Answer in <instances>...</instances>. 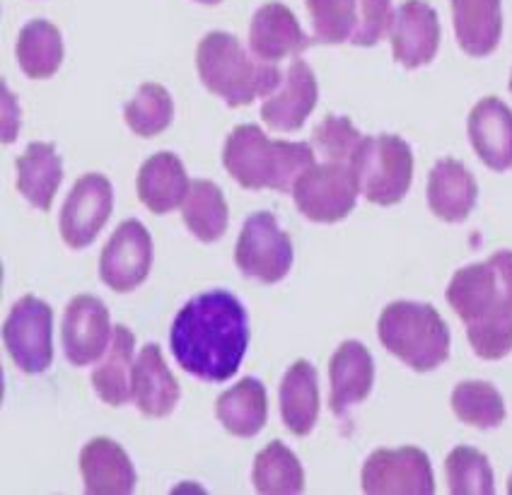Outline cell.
Returning <instances> with one entry per match:
<instances>
[{"label": "cell", "instance_id": "obj_1", "mask_svg": "<svg viewBox=\"0 0 512 495\" xmlns=\"http://www.w3.org/2000/svg\"><path fill=\"white\" fill-rule=\"evenodd\" d=\"M170 348L189 375L203 382H228L249 348L247 310L228 290L191 297L174 317Z\"/></svg>", "mask_w": 512, "mask_h": 495}, {"label": "cell", "instance_id": "obj_2", "mask_svg": "<svg viewBox=\"0 0 512 495\" xmlns=\"http://www.w3.org/2000/svg\"><path fill=\"white\" fill-rule=\"evenodd\" d=\"M447 302L467 324L479 358H505L512 351V252L459 269L447 285Z\"/></svg>", "mask_w": 512, "mask_h": 495}, {"label": "cell", "instance_id": "obj_3", "mask_svg": "<svg viewBox=\"0 0 512 495\" xmlns=\"http://www.w3.org/2000/svg\"><path fill=\"white\" fill-rule=\"evenodd\" d=\"M223 165L244 189L285 194L314 165V148L310 143L271 141L256 124H240L225 141Z\"/></svg>", "mask_w": 512, "mask_h": 495}, {"label": "cell", "instance_id": "obj_4", "mask_svg": "<svg viewBox=\"0 0 512 495\" xmlns=\"http://www.w3.org/2000/svg\"><path fill=\"white\" fill-rule=\"evenodd\" d=\"M196 68L201 83L223 97L228 107H244L256 97L273 95L283 83V73L276 63L252 58L240 39L228 32H211L196 49Z\"/></svg>", "mask_w": 512, "mask_h": 495}, {"label": "cell", "instance_id": "obj_5", "mask_svg": "<svg viewBox=\"0 0 512 495\" xmlns=\"http://www.w3.org/2000/svg\"><path fill=\"white\" fill-rule=\"evenodd\" d=\"M382 346L416 372L440 368L450 358V329L433 305L397 300L377 322Z\"/></svg>", "mask_w": 512, "mask_h": 495}, {"label": "cell", "instance_id": "obj_6", "mask_svg": "<svg viewBox=\"0 0 512 495\" xmlns=\"http://www.w3.org/2000/svg\"><path fill=\"white\" fill-rule=\"evenodd\" d=\"M360 179V191L370 203L394 206L409 194L413 179V153L404 138L382 133L365 136L353 157Z\"/></svg>", "mask_w": 512, "mask_h": 495}, {"label": "cell", "instance_id": "obj_7", "mask_svg": "<svg viewBox=\"0 0 512 495\" xmlns=\"http://www.w3.org/2000/svg\"><path fill=\"white\" fill-rule=\"evenodd\" d=\"M307 10L324 44L375 46L392 20V0H307Z\"/></svg>", "mask_w": 512, "mask_h": 495}, {"label": "cell", "instance_id": "obj_8", "mask_svg": "<svg viewBox=\"0 0 512 495\" xmlns=\"http://www.w3.org/2000/svg\"><path fill=\"white\" fill-rule=\"evenodd\" d=\"M360 179L348 162L327 160L312 165L293 186L298 211L314 223H339L356 208Z\"/></svg>", "mask_w": 512, "mask_h": 495}, {"label": "cell", "instance_id": "obj_9", "mask_svg": "<svg viewBox=\"0 0 512 495\" xmlns=\"http://www.w3.org/2000/svg\"><path fill=\"white\" fill-rule=\"evenodd\" d=\"M3 341L17 368L42 375L54 363V310L39 297L25 295L5 319Z\"/></svg>", "mask_w": 512, "mask_h": 495}, {"label": "cell", "instance_id": "obj_10", "mask_svg": "<svg viewBox=\"0 0 512 495\" xmlns=\"http://www.w3.org/2000/svg\"><path fill=\"white\" fill-rule=\"evenodd\" d=\"M293 242L278 227L273 213H254L242 225L235 247V264L244 276L261 283H278L293 269Z\"/></svg>", "mask_w": 512, "mask_h": 495}, {"label": "cell", "instance_id": "obj_11", "mask_svg": "<svg viewBox=\"0 0 512 495\" xmlns=\"http://www.w3.org/2000/svg\"><path fill=\"white\" fill-rule=\"evenodd\" d=\"M363 491L368 495H433L435 476L428 454L418 447L375 450L363 467Z\"/></svg>", "mask_w": 512, "mask_h": 495}, {"label": "cell", "instance_id": "obj_12", "mask_svg": "<svg viewBox=\"0 0 512 495\" xmlns=\"http://www.w3.org/2000/svg\"><path fill=\"white\" fill-rule=\"evenodd\" d=\"M153 266V240L141 220H124L100 256V276L114 293H131L145 283Z\"/></svg>", "mask_w": 512, "mask_h": 495}, {"label": "cell", "instance_id": "obj_13", "mask_svg": "<svg viewBox=\"0 0 512 495\" xmlns=\"http://www.w3.org/2000/svg\"><path fill=\"white\" fill-rule=\"evenodd\" d=\"M114 208V189L104 174H85L73 184L61 211V237L71 249L95 242Z\"/></svg>", "mask_w": 512, "mask_h": 495}, {"label": "cell", "instance_id": "obj_14", "mask_svg": "<svg viewBox=\"0 0 512 495\" xmlns=\"http://www.w3.org/2000/svg\"><path fill=\"white\" fill-rule=\"evenodd\" d=\"M63 351L75 368L100 360L112 343V322L107 305L95 295H78L68 302L61 324Z\"/></svg>", "mask_w": 512, "mask_h": 495}, {"label": "cell", "instance_id": "obj_15", "mask_svg": "<svg viewBox=\"0 0 512 495\" xmlns=\"http://www.w3.org/2000/svg\"><path fill=\"white\" fill-rule=\"evenodd\" d=\"M389 42L394 61L404 68L428 66L440 46L438 13L423 0H406L389 20Z\"/></svg>", "mask_w": 512, "mask_h": 495}, {"label": "cell", "instance_id": "obj_16", "mask_svg": "<svg viewBox=\"0 0 512 495\" xmlns=\"http://www.w3.org/2000/svg\"><path fill=\"white\" fill-rule=\"evenodd\" d=\"M319 87L314 71L305 61L290 63L281 87L264 102L261 119L273 131H300L307 116L317 107Z\"/></svg>", "mask_w": 512, "mask_h": 495}, {"label": "cell", "instance_id": "obj_17", "mask_svg": "<svg viewBox=\"0 0 512 495\" xmlns=\"http://www.w3.org/2000/svg\"><path fill=\"white\" fill-rule=\"evenodd\" d=\"M312 39L302 32L298 17L283 3H266L256 10L249 27L252 54L266 63H276L285 56H298Z\"/></svg>", "mask_w": 512, "mask_h": 495}, {"label": "cell", "instance_id": "obj_18", "mask_svg": "<svg viewBox=\"0 0 512 495\" xmlns=\"http://www.w3.org/2000/svg\"><path fill=\"white\" fill-rule=\"evenodd\" d=\"M469 141L493 172L512 170V109L498 97H486L469 114Z\"/></svg>", "mask_w": 512, "mask_h": 495}, {"label": "cell", "instance_id": "obj_19", "mask_svg": "<svg viewBox=\"0 0 512 495\" xmlns=\"http://www.w3.org/2000/svg\"><path fill=\"white\" fill-rule=\"evenodd\" d=\"M85 491L90 495H128L136 488V469L119 442L109 438L90 440L80 452Z\"/></svg>", "mask_w": 512, "mask_h": 495}, {"label": "cell", "instance_id": "obj_20", "mask_svg": "<svg viewBox=\"0 0 512 495\" xmlns=\"http://www.w3.org/2000/svg\"><path fill=\"white\" fill-rule=\"evenodd\" d=\"M329 380V406L336 416H343L348 406L368 399L375 384V363L368 348L360 341H343L331 355Z\"/></svg>", "mask_w": 512, "mask_h": 495}, {"label": "cell", "instance_id": "obj_21", "mask_svg": "<svg viewBox=\"0 0 512 495\" xmlns=\"http://www.w3.org/2000/svg\"><path fill=\"white\" fill-rule=\"evenodd\" d=\"M179 394H182V389H179L177 377L165 365L160 346L157 343L143 346L136 365H133V401L143 416H170L177 406Z\"/></svg>", "mask_w": 512, "mask_h": 495}, {"label": "cell", "instance_id": "obj_22", "mask_svg": "<svg viewBox=\"0 0 512 495\" xmlns=\"http://www.w3.org/2000/svg\"><path fill=\"white\" fill-rule=\"evenodd\" d=\"M479 186L459 160H440L428 177V206L447 223H462L476 208Z\"/></svg>", "mask_w": 512, "mask_h": 495}, {"label": "cell", "instance_id": "obj_23", "mask_svg": "<svg viewBox=\"0 0 512 495\" xmlns=\"http://www.w3.org/2000/svg\"><path fill=\"white\" fill-rule=\"evenodd\" d=\"M189 177L174 153H155L143 162L138 172V198L150 213L165 215L182 206L186 194H189Z\"/></svg>", "mask_w": 512, "mask_h": 495}, {"label": "cell", "instance_id": "obj_24", "mask_svg": "<svg viewBox=\"0 0 512 495\" xmlns=\"http://www.w3.org/2000/svg\"><path fill=\"white\" fill-rule=\"evenodd\" d=\"M455 34L464 54L484 58L496 51L503 34L500 0H450Z\"/></svg>", "mask_w": 512, "mask_h": 495}, {"label": "cell", "instance_id": "obj_25", "mask_svg": "<svg viewBox=\"0 0 512 495\" xmlns=\"http://www.w3.org/2000/svg\"><path fill=\"white\" fill-rule=\"evenodd\" d=\"M215 416L235 438H254L269 418L266 387L256 377H244L215 401Z\"/></svg>", "mask_w": 512, "mask_h": 495}, {"label": "cell", "instance_id": "obj_26", "mask_svg": "<svg viewBox=\"0 0 512 495\" xmlns=\"http://www.w3.org/2000/svg\"><path fill=\"white\" fill-rule=\"evenodd\" d=\"M17 191L39 211H49L63 182V160L51 143H32L15 160Z\"/></svg>", "mask_w": 512, "mask_h": 495}, {"label": "cell", "instance_id": "obj_27", "mask_svg": "<svg viewBox=\"0 0 512 495\" xmlns=\"http://www.w3.org/2000/svg\"><path fill=\"white\" fill-rule=\"evenodd\" d=\"M281 416L298 438L312 433L319 416V375L307 360H298L281 382Z\"/></svg>", "mask_w": 512, "mask_h": 495}, {"label": "cell", "instance_id": "obj_28", "mask_svg": "<svg viewBox=\"0 0 512 495\" xmlns=\"http://www.w3.org/2000/svg\"><path fill=\"white\" fill-rule=\"evenodd\" d=\"M133 346L136 336L124 324L114 326V339L104 363L92 372V387L104 404L124 406L133 396Z\"/></svg>", "mask_w": 512, "mask_h": 495}, {"label": "cell", "instance_id": "obj_29", "mask_svg": "<svg viewBox=\"0 0 512 495\" xmlns=\"http://www.w3.org/2000/svg\"><path fill=\"white\" fill-rule=\"evenodd\" d=\"M184 225L199 237L201 242H218L228 230V201L218 184L208 179H196L189 186L182 203Z\"/></svg>", "mask_w": 512, "mask_h": 495}, {"label": "cell", "instance_id": "obj_30", "mask_svg": "<svg viewBox=\"0 0 512 495\" xmlns=\"http://www.w3.org/2000/svg\"><path fill=\"white\" fill-rule=\"evenodd\" d=\"M17 63L27 78H51L63 63V39L58 27L46 20H32L17 37Z\"/></svg>", "mask_w": 512, "mask_h": 495}, {"label": "cell", "instance_id": "obj_31", "mask_svg": "<svg viewBox=\"0 0 512 495\" xmlns=\"http://www.w3.org/2000/svg\"><path fill=\"white\" fill-rule=\"evenodd\" d=\"M254 488L264 495H298L305 491L300 459L281 440H273L254 459Z\"/></svg>", "mask_w": 512, "mask_h": 495}, {"label": "cell", "instance_id": "obj_32", "mask_svg": "<svg viewBox=\"0 0 512 495\" xmlns=\"http://www.w3.org/2000/svg\"><path fill=\"white\" fill-rule=\"evenodd\" d=\"M452 411L474 428H498L505 421V401L491 382H462L452 392Z\"/></svg>", "mask_w": 512, "mask_h": 495}, {"label": "cell", "instance_id": "obj_33", "mask_svg": "<svg viewBox=\"0 0 512 495\" xmlns=\"http://www.w3.org/2000/svg\"><path fill=\"white\" fill-rule=\"evenodd\" d=\"M174 104L170 92L157 83L138 87L136 97L126 104L124 119L128 128L141 138H155L172 124Z\"/></svg>", "mask_w": 512, "mask_h": 495}, {"label": "cell", "instance_id": "obj_34", "mask_svg": "<svg viewBox=\"0 0 512 495\" xmlns=\"http://www.w3.org/2000/svg\"><path fill=\"white\" fill-rule=\"evenodd\" d=\"M450 493L455 495H493V471L484 452L459 445L445 462Z\"/></svg>", "mask_w": 512, "mask_h": 495}, {"label": "cell", "instance_id": "obj_35", "mask_svg": "<svg viewBox=\"0 0 512 495\" xmlns=\"http://www.w3.org/2000/svg\"><path fill=\"white\" fill-rule=\"evenodd\" d=\"M365 136H360L358 128L348 116H327L312 133V148H317L327 160L348 162L353 165L360 143Z\"/></svg>", "mask_w": 512, "mask_h": 495}, {"label": "cell", "instance_id": "obj_36", "mask_svg": "<svg viewBox=\"0 0 512 495\" xmlns=\"http://www.w3.org/2000/svg\"><path fill=\"white\" fill-rule=\"evenodd\" d=\"M196 3H203V5H218L220 0H196Z\"/></svg>", "mask_w": 512, "mask_h": 495}, {"label": "cell", "instance_id": "obj_37", "mask_svg": "<svg viewBox=\"0 0 512 495\" xmlns=\"http://www.w3.org/2000/svg\"><path fill=\"white\" fill-rule=\"evenodd\" d=\"M510 90H512V75H510Z\"/></svg>", "mask_w": 512, "mask_h": 495}]
</instances>
